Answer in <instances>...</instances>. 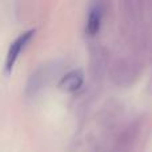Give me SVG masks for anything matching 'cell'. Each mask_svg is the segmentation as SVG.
<instances>
[{
	"instance_id": "cell-1",
	"label": "cell",
	"mask_w": 152,
	"mask_h": 152,
	"mask_svg": "<svg viewBox=\"0 0 152 152\" xmlns=\"http://www.w3.org/2000/svg\"><path fill=\"white\" fill-rule=\"evenodd\" d=\"M140 75L139 63L134 58L120 56L118 58L110 68V76L112 81L119 87L132 86Z\"/></svg>"
},
{
	"instance_id": "cell-2",
	"label": "cell",
	"mask_w": 152,
	"mask_h": 152,
	"mask_svg": "<svg viewBox=\"0 0 152 152\" xmlns=\"http://www.w3.org/2000/svg\"><path fill=\"white\" fill-rule=\"evenodd\" d=\"M55 64H44L40 66L29 75L28 81H27V87H26V92L27 95L32 96L36 95L37 92H40L45 86L48 84V81L51 80L52 75L55 74Z\"/></svg>"
},
{
	"instance_id": "cell-3",
	"label": "cell",
	"mask_w": 152,
	"mask_h": 152,
	"mask_svg": "<svg viewBox=\"0 0 152 152\" xmlns=\"http://www.w3.org/2000/svg\"><path fill=\"white\" fill-rule=\"evenodd\" d=\"M139 45L144 51L145 55L152 59V1L143 3V21Z\"/></svg>"
},
{
	"instance_id": "cell-4",
	"label": "cell",
	"mask_w": 152,
	"mask_h": 152,
	"mask_svg": "<svg viewBox=\"0 0 152 152\" xmlns=\"http://www.w3.org/2000/svg\"><path fill=\"white\" fill-rule=\"evenodd\" d=\"M35 32H36L35 28L27 29V31H24L21 35H19V36L12 42V44H11L10 48H8L7 58H5V66H4L5 74H11V72H12V68H13V66H15L16 60H18L19 55H20L21 51L24 50V47L31 42V39L34 37Z\"/></svg>"
},
{
	"instance_id": "cell-5",
	"label": "cell",
	"mask_w": 152,
	"mask_h": 152,
	"mask_svg": "<svg viewBox=\"0 0 152 152\" xmlns=\"http://www.w3.org/2000/svg\"><path fill=\"white\" fill-rule=\"evenodd\" d=\"M139 134V126L136 123L129 124L123 129L116 137L115 144L112 147V152H131L135 144V140Z\"/></svg>"
},
{
	"instance_id": "cell-6",
	"label": "cell",
	"mask_w": 152,
	"mask_h": 152,
	"mask_svg": "<svg viewBox=\"0 0 152 152\" xmlns=\"http://www.w3.org/2000/svg\"><path fill=\"white\" fill-rule=\"evenodd\" d=\"M103 13H104V7L103 3H92L91 8L88 12V18H87V32L89 35H95L99 32L100 24H102Z\"/></svg>"
},
{
	"instance_id": "cell-7",
	"label": "cell",
	"mask_w": 152,
	"mask_h": 152,
	"mask_svg": "<svg viewBox=\"0 0 152 152\" xmlns=\"http://www.w3.org/2000/svg\"><path fill=\"white\" fill-rule=\"evenodd\" d=\"M83 72L80 69H74V71H69L66 75L61 76V79L59 80V88L66 92L77 91L83 86Z\"/></svg>"
},
{
	"instance_id": "cell-8",
	"label": "cell",
	"mask_w": 152,
	"mask_h": 152,
	"mask_svg": "<svg viewBox=\"0 0 152 152\" xmlns=\"http://www.w3.org/2000/svg\"><path fill=\"white\" fill-rule=\"evenodd\" d=\"M105 53L102 47H95L91 52V72L94 77H100L105 69Z\"/></svg>"
}]
</instances>
